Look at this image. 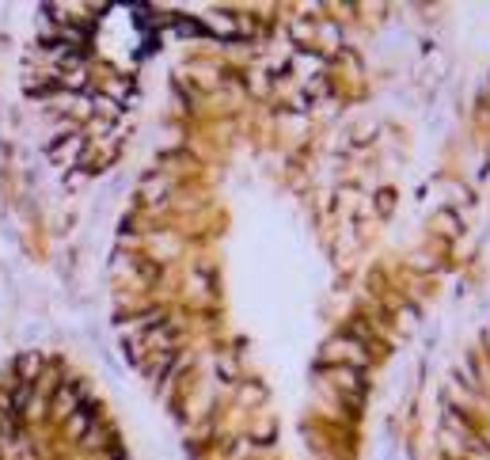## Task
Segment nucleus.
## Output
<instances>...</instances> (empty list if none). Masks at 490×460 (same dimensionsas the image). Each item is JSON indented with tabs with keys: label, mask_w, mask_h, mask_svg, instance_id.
<instances>
[{
	"label": "nucleus",
	"mask_w": 490,
	"mask_h": 460,
	"mask_svg": "<svg viewBox=\"0 0 490 460\" xmlns=\"http://www.w3.org/2000/svg\"><path fill=\"white\" fill-rule=\"evenodd\" d=\"M437 460H490V338L475 350L468 373L456 377L441 415Z\"/></svg>",
	"instance_id": "obj_1"
}]
</instances>
